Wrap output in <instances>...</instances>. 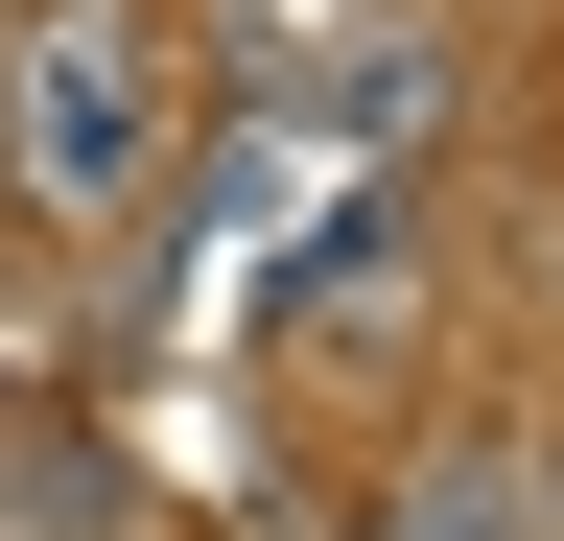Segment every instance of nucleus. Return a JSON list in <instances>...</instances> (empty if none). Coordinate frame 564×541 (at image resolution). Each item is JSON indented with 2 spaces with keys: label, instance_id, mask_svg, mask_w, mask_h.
I'll return each instance as SVG.
<instances>
[{
  "label": "nucleus",
  "instance_id": "nucleus-1",
  "mask_svg": "<svg viewBox=\"0 0 564 541\" xmlns=\"http://www.w3.org/2000/svg\"><path fill=\"white\" fill-rule=\"evenodd\" d=\"M141 142H165V47H141V0H47V24L0 47V165H24V213H118Z\"/></svg>",
  "mask_w": 564,
  "mask_h": 541
},
{
  "label": "nucleus",
  "instance_id": "nucleus-2",
  "mask_svg": "<svg viewBox=\"0 0 564 541\" xmlns=\"http://www.w3.org/2000/svg\"><path fill=\"white\" fill-rule=\"evenodd\" d=\"M541 518H564V495H541Z\"/></svg>",
  "mask_w": 564,
  "mask_h": 541
}]
</instances>
